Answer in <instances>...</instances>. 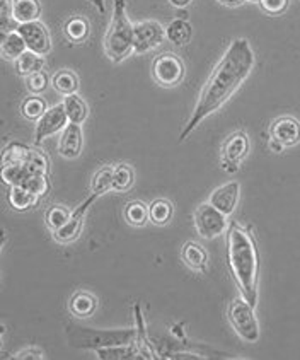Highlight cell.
<instances>
[{
  "mask_svg": "<svg viewBox=\"0 0 300 360\" xmlns=\"http://www.w3.org/2000/svg\"><path fill=\"white\" fill-rule=\"evenodd\" d=\"M254 63L256 57L251 43L246 38L234 39L203 86L193 113L188 120L186 127L183 128L178 142H185L197 130L200 123L205 122V118L214 115L229 101L235 91L249 77L254 69Z\"/></svg>",
  "mask_w": 300,
  "mask_h": 360,
  "instance_id": "obj_1",
  "label": "cell"
},
{
  "mask_svg": "<svg viewBox=\"0 0 300 360\" xmlns=\"http://www.w3.org/2000/svg\"><path fill=\"white\" fill-rule=\"evenodd\" d=\"M227 258L241 295L251 306L258 304L259 256L253 236L239 224L227 227Z\"/></svg>",
  "mask_w": 300,
  "mask_h": 360,
  "instance_id": "obj_2",
  "label": "cell"
},
{
  "mask_svg": "<svg viewBox=\"0 0 300 360\" xmlns=\"http://www.w3.org/2000/svg\"><path fill=\"white\" fill-rule=\"evenodd\" d=\"M133 43V22L126 14L125 0H113V18L104 38V51L113 63L123 62L130 57Z\"/></svg>",
  "mask_w": 300,
  "mask_h": 360,
  "instance_id": "obj_3",
  "label": "cell"
},
{
  "mask_svg": "<svg viewBox=\"0 0 300 360\" xmlns=\"http://www.w3.org/2000/svg\"><path fill=\"white\" fill-rule=\"evenodd\" d=\"M70 340L75 347L86 350H98L103 347L135 343V328L122 330H94V328H75L70 331Z\"/></svg>",
  "mask_w": 300,
  "mask_h": 360,
  "instance_id": "obj_4",
  "label": "cell"
},
{
  "mask_svg": "<svg viewBox=\"0 0 300 360\" xmlns=\"http://www.w3.org/2000/svg\"><path fill=\"white\" fill-rule=\"evenodd\" d=\"M230 326L234 328L239 338L247 343H256L259 340V323L256 319L254 307L244 297L234 299L227 309Z\"/></svg>",
  "mask_w": 300,
  "mask_h": 360,
  "instance_id": "obj_5",
  "label": "cell"
},
{
  "mask_svg": "<svg viewBox=\"0 0 300 360\" xmlns=\"http://www.w3.org/2000/svg\"><path fill=\"white\" fill-rule=\"evenodd\" d=\"M186 67L183 58L173 51L157 55L152 63V77L161 87H176L183 82Z\"/></svg>",
  "mask_w": 300,
  "mask_h": 360,
  "instance_id": "obj_6",
  "label": "cell"
},
{
  "mask_svg": "<svg viewBox=\"0 0 300 360\" xmlns=\"http://www.w3.org/2000/svg\"><path fill=\"white\" fill-rule=\"evenodd\" d=\"M193 226L200 238L210 241V239L219 238L226 233L227 227H229V221H227V215H223L222 212L207 202L195 210Z\"/></svg>",
  "mask_w": 300,
  "mask_h": 360,
  "instance_id": "obj_7",
  "label": "cell"
},
{
  "mask_svg": "<svg viewBox=\"0 0 300 360\" xmlns=\"http://www.w3.org/2000/svg\"><path fill=\"white\" fill-rule=\"evenodd\" d=\"M249 149L251 142L246 131L237 130L230 134L222 142V147H220V164H222L223 169L230 174L237 173L239 166L249 154Z\"/></svg>",
  "mask_w": 300,
  "mask_h": 360,
  "instance_id": "obj_8",
  "label": "cell"
},
{
  "mask_svg": "<svg viewBox=\"0 0 300 360\" xmlns=\"http://www.w3.org/2000/svg\"><path fill=\"white\" fill-rule=\"evenodd\" d=\"M166 39V27L155 19H145L133 24V43L131 51L137 55H145L159 48Z\"/></svg>",
  "mask_w": 300,
  "mask_h": 360,
  "instance_id": "obj_9",
  "label": "cell"
},
{
  "mask_svg": "<svg viewBox=\"0 0 300 360\" xmlns=\"http://www.w3.org/2000/svg\"><path fill=\"white\" fill-rule=\"evenodd\" d=\"M15 30L22 36L26 48L30 51H33L36 55H41V57H45L51 51L50 33H48L46 26L41 21L18 24Z\"/></svg>",
  "mask_w": 300,
  "mask_h": 360,
  "instance_id": "obj_10",
  "label": "cell"
},
{
  "mask_svg": "<svg viewBox=\"0 0 300 360\" xmlns=\"http://www.w3.org/2000/svg\"><path fill=\"white\" fill-rule=\"evenodd\" d=\"M67 123H69V120H67L65 110H63L62 103L48 108L45 113H43V117L36 122L34 146H39L45 139L62 131L63 128L67 127Z\"/></svg>",
  "mask_w": 300,
  "mask_h": 360,
  "instance_id": "obj_11",
  "label": "cell"
},
{
  "mask_svg": "<svg viewBox=\"0 0 300 360\" xmlns=\"http://www.w3.org/2000/svg\"><path fill=\"white\" fill-rule=\"evenodd\" d=\"M96 200H98V197L91 193V197L87 198L86 202L82 203V205H79L77 209L72 210L69 221H67L62 227H60V229H57L53 233L55 241L60 243V244H69V243H74L75 239L81 236L82 226H84V219H86L87 212H89L91 205H93Z\"/></svg>",
  "mask_w": 300,
  "mask_h": 360,
  "instance_id": "obj_12",
  "label": "cell"
},
{
  "mask_svg": "<svg viewBox=\"0 0 300 360\" xmlns=\"http://www.w3.org/2000/svg\"><path fill=\"white\" fill-rule=\"evenodd\" d=\"M239 197H241V185H239V181H229L211 191V195L208 197V203L222 212L223 215L230 217L235 209H237Z\"/></svg>",
  "mask_w": 300,
  "mask_h": 360,
  "instance_id": "obj_13",
  "label": "cell"
},
{
  "mask_svg": "<svg viewBox=\"0 0 300 360\" xmlns=\"http://www.w3.org/2000/svg\"><path fill=\"white\" fill-rule=\"evenodd\" d=\"M270 139L283 147H294L300 142V122L294 117H280L270 125Z\"/></svg>",
  "mask_w": 300,
  "mask_h": 360,
  "instance_id": "obj_14",
  "label": "cell"
},
{
  "mask_svg": "<svg viewBox=\"0 0 300 360\" xmlns=\"http://www.w3.org/2000/svg\"><path fill=\"white\" fill-rule=\"evenodd\" d=\"M84 147V134L82 125H75V123H67L58 139V154L63 159H77L82 154Z\"/></svg>",
  "mask_w": 300,
  "mask_h": 360,
  "instance_id": "obj_15",
  "label": "cell"
},
{
  "mask_svg": "<svg viewBox=\"0 0 300 360\" xmlns=\"http://www.w3.org/2000/svg\"><path fill=\"white\" fill-rule=\"evenodd\" d=\"M181 259L190 270L198 271V274H203L208 266L207 250L195 241H188L185 246H183Z\"/></svg>",
  "mask_w": 300,
  "mask_h": 360,
  "instance_id": "obj_16",
  "label": "cell"
},
{
  "mask_svg": "<svg viewBox=\"0 0 300 360\" xmlns=\"http://www.w3.org/2000/svg\"><path fill=\"white\" fill-rule=\"evenodd\" d=\"M70 313L79 319L91 318L98 309V297L91 294V292H75L69 301Z\"/></svg>",
  "mask_w": 300,
  "mask_h": 360,
  "instance_id": "obj_17",
  "label": "cell"
},
{
  "mask_svg": "<svg viewBox=\"0 0 300 360\" xmlns=\"http://www.w3.org/2000/svg\"><path fill=\"white\" fill-rule=\"evenodd\" d=\"M12 18L15 24L39 21L41 4L39 0H12Z\"/></svg>",
  "mask_w": 300,
  "mask_h": 360,
  "instance_id": "obj_18",
  "label": "cell"
},
{
  "mask_svg": "<svg viewBox=\"0 0 300 360\" xmlns=\"http://www.w3.org/2000/svg\"><path fill=\"white\" fill-rule=\"evenodd\" d=\"M193 38V26L186 19H173L166 26V39L176 46H186Z\"/></svg>",
  "mask_w": 300,
  "mask_h": 360,
  "instance_id": "obj_19",
  "label": "cell"
},
{
  "mask_svg": "<svg viewBox=\"0 0 300 360\" xmlns=\"http://www.w3.org/2000/svg\"><path fill=\"white\" fill-rule=\"evenodd\" d=\"M62 105H63V110H65L69 123L82 125V123L87 120V117H89V106H87V103L84 101L81 96L77 94L63 96Z\"/></svg>",
  "mask_w": 300,
  "mask_h": 360,
  "instance_id": "obj_20",
  "label": "cell"
},
{
  "mask_svg": "<svg viewBox=\"0 0 300 360\" xmlns=\"http://www.w3.org/2000/svg\"><path fill=\"white\" fill-rule=\"evenodd\" d=\"M135 311V343L138 347V357L142 359H155V352L152 349L149 338H147V328L145 321H143L142 311H140V306L133 307Z\"/></svg>",
  "mask_w": 300,
  "mask_h": 360,
  "instance_id": "obj_21",
  "label": "cell"
},
{
  "mask_svg": "<svg viewBox=\"0 0 300 360\" xmlns=\"http://www.w3.org/2000/svg\"><path fill=\"white\" fill-rule=\"evenodd\" d=\"M26 50V43H24L22 36L18 33V30L9 31L0 39V55L4 58L12 60V62H15Z\"/></svg>",
  "mask_w": 300,
  "mask_h": 360,
  "instance_id": "obj_22",
  "label": "cell"
},
{
  "mask_svg": "<svg viewBox=\"0 0 300 360\" xmlns=\"http://www.w3.org/2000/svg\"><path fill=\"white\" fill-rule=\"evenodd\" d=\"M94 352H96V357L101 359V360H125V359H137L138 357L137 343L103 347V349H98Z\"/></svg>",
  "mask_w": 300,
  "mask_h": 360,
  "instance_id": "obj_23",
  "label": "cell"
},
{
  "mask_svg": "<svg viewBox=\"0 0 300 360\" xmlns=\"http://www.w3.org/2000/svg\"><path fill=\"white\" fill-rule=\"evenodd\" d=\"M123 217L131 227H143L149 222V205L140 200H131L123 209Z\"/></svg>",
  "mask_w": 300,
  "mask_h": 360,
  "instance_id": "obj_24",
  "label": "cell"
},
{
  "mask_svg": "<svg viewBox=\"0 0 300 360\" xmlns=\"http://www.w3.org/2000/svg\"><path fill=\"white\" fill-rule=\"evenodd\" d=\"M135 183V173L128 164H116L113 166V181H111V191L116 193H126L131 190Z\"/></svg>",
  "mask_w": 300,
  "mask_h": 360,
  "instance_id": "obj_25",
  "label": "cell"
},
{
  "mask_svg": "<svg viewBox=\"0 0 300 360\" xmlns=\"http://www.w3.org/2000/svg\"><path fill=\"white\" fill-rule=\"evenodd\" d=\"M89 21H87L86 18H82V15H74V18H70L69 21L65 22V26H63V33H65L67 39L72 43L86 41L87 36H89Z\"/></svg>",
  "mask_w": 300,
  "mask_h": 360,
  "instance_id": "obj_26",
  "label": "cell"
},
{
  "mask_svg": "<svg viewBox=\"0 0 300 360\" xmlns=\"http://www.w3.org/2000/svg\"><path fill=\"white\" fill-rule=\"evenodd\" d=\"M174 215V207L169 200L157 198L149 205V221L155 226H166Z\"/></svg>",
  "mask_w": 300,
  "mask_h": 360,
  "instance_id": "obj_27",
  "label": "cell"
},
{
  "mask_svg": "<svg viewBox=\"0 0 300 360\" xmlns=\"http://www.w3.org/2000/svg\"><path fill=\"white\" fill-rule=\"evenodd\" d=\"M30 169L26 164H11V166H0V181L7 186H22L27 176H31Z\"/></svg>",
  "mask_w": 300,
  "mask_h": 360,
  "instance_id": "obj_28",
  "label": "cell"
},
{
  "mask_svg": "<svg viewBox=\"0 0 300 360\" xmlns=\"http://www.w3.org/2000/svg\"><path fill=\"white\" fill-rule=\"evenodd\" d=\"M51 86L62 96L77 94L79 91V77L72 70H58L51 77Z\"/></svg>",
  "mask_w": 300,
  "mask_h": 360,
  "instance_id": "obj_29",
  "label": "cell"
},
{
  "mask_svg": "<svg viewBox=\"0 0 300 360\" xmlns=\"http://www.w3.org/2000/svg\"><path fill=\"white\" fill-rule=\"evenodd\" d=\"M14 65H15V72H18L21 77H27V75L34 74V72H39L43 69V65H45V57L26 50L21 57L15 60Z\"/></svg>",
  "mask_w": 300,
  "mask_h": 360,
  "instance_id": "obj_30",
  "label": "cell"
},
{
  "mask_svg": "<svg viewBox=\"0 0 300 360\" xmlns=\"http://www.w3.org/2000/svg\"><path fill=\"white\" fill-rule=\"evenodd\" d=\"M38 197L27 191L22 186H11L9 188V203L14 210L18 212H26L38 203Z\"/></svg>",
  "mask_w": 300,
  "mask_h": 360,
  "instance_id": "obj_31",
  "label": "cell"
},
{
  "mask_svg": "<svg viewBox=\"0 0 300 360\" xmlns=\"http://www.w3.org/2000/svg\"><path fill=\"white\" fill-rule=\"evenodd\" d=\"M31 147L21 142H11L0 152V166H11V164H22L30 155Z\"/></svg>",
  "mask_w": 300,
  "mask_h": 360,
  "instance_id": "obj_32",
  "label": "cell"
},
{
  "mask_svg": "<svg viewBox=\"0 0 300 360\" xmlns=\"http://www.w3.org/2000/svg\"><path fill=\"white\" fill-rule=\"evenodd\" d=\"M111 181H113V166H103L98 169L91 179V193L96 197H103L111 191Z\"/></svg>",
  "mask_w": 300,
  "mask_h": 360,
  "instance_id": "obj_33",
  "label": "cell"
},
{
  "mask_svg": "<svg viewBox=\"0 0 300 360\" xmlns=\"http://www.w3.org/2000/svg\"><path fill=\"white\" fill-rule=\"evenodd\" d=\"M46 110V101L43 98H39V96H30V98L24 99L21 105L22 117L30 120V122H38Z\"/></svg>",
  "mask_w": 300,
  "mask_h": 360,
  "instance_id": "obj_34",
  "label": "cell"
},
{
  "mask_svg": "<svg viewBox=\"0 0 300 360\" xmlns=\"http://www.w3.org/2000/svg\"><path fill=\"white\" fill-rule=\"evenodd\" d=\"M27 169L33 174H48L50 173V159L43 150L39 149H31L30 155L24 161Z\"/></svg>",
  "mask_w": 300,
  "mask_h": 360,
  "instance_id": "obj_35",
  "label": "cell"
},
{
  "mask_svg": "<svg viewBox=\"0 0 300 360\" xmlns=\"http://www.w3.org/2000/svg\"><path fill=\"white\" fill-rule=\"evenodd\" d=\"M70 214H72V212L67 209L65 205L50 207V209H48L46 214H45V222H46L48 229H50L51 233H55V231L60 229L63 224L69 221Z\"/></svg>",
  "mask_w": 300,
  "mask_h": 360,
  "instance_id": "obj_36",
  "label": "cell"
},
{
  "mask_svg": "<svg viewBox=\"0 0 300 360\" xmlns=\"http://www.w3.org/2000/svg\"><path fill=\"white\" fill-rule=\"evenodd\" d=\"M22 188H26L27 191L36 195L38 198L45 197L50 191V179H48V174H31L27 176L26 181L22 183Z\"/></svg>",
  "mask_w": 300,
  "mask_h": 360,
  "instance_id": "obj_37",
  "label": "cell"
},
{
  "mask_svg": "<svg viewBox=\"0 0 300 360\" xmlns=\"http://www.w3.org/2000/svg\"><path fill=\"white\" fill-rule=\"evenodd\" d=\"M26 79V89L31 96H41L46 91L48 84H50V79H48L46 72L39 70L34 72V74L27 75Z\"/></svg>",
  "mask_w": 300,
  "mask_h": 360,
  "instance_id": "obj_38",
  "label": "cell"
},
{
  "mask_svg": "<svg viewBox=\"0 0 300 360\" xmlns=\"http://www.w3.org/2000/svg\"><path fill=\"white\" fill-rule=\"evenodd\" d=\"M259 7L270 15H280L289 9L290 0H258Z\"/></svg>",
  "mask_w": 300,
  "mask_h": 360,
  "instance_id": "obj_39",
  "label": "cell"
},
{
  "mask_svg": "<svg viewBox=\"0 0 300 360\" xmlns=\"http://www.w3.org/2000/svg\"><path fill=\"white\" fill-rule=\"evenodd\" d=\"M45 355H43V352L39 349H34V347H31V349H26V350H21L18 355H15V359L18 360H26V359H34V360H41Z\"/></svg>",
  "mask_w": 300,
  "mask_h": 360,
  "instance_id": "obj_40",
  "label": "cell"
},
{
  "mask_svg": "<svg viewBox=\"0 0 300 360\" xmlns=\"http://www.w3.org/2000/svg\"><path fill=\"white\" fill-rule=\"evenodd\" d=\"M219 2L226 7H239L244 2H258V0H219Z\"/></svg>",
  "mask_w": 300,
  "mask_h": 360,
  "instance_id": "obj_41",
  "label": "cell"
},
{
  "mask_svg": "<svg viewBox=\"0 0 300 360\" xmlns=\"http://www.w3.org/2000/svg\"><path fill=\"white\" fill-rule=\"evenodd\" d=\"M167 2H169L173 7H176V9H185V7L190 6L193 0H167Z\"/></svg>",
  "mask_w": 300,
  "mask_h": 360,
  "instance_id": "obj_42",
  "label": "cell"
},
{
  "mask_svg": "<svg viewBox=\"0 0 300 360\" xmlns=\"http://www.w3.org/2000/svg\"><path fill=\"white\" fill-rule=\"evenodd\" d=\"M270 149L273 150V152H277V154H280V152L285 150V147H283L282 143H280V142H277V140L270 139Z\"/></svg>",
  "mask_w": 300,
  "mask_h": 360,
  "instance_id": "obj_43",
  "label": "cell"
},
{
  "mask_svg": "<svg viewBox=\"0 0 300 360\" xmlns=\"http://www.w3.org/2000/svg\"><path fill=\"white\" fill-rule=\"evenodd\" d=\"M6 241H7L6 231L0 229V253H2V248H4V244H6Z\"/></svg>",
  "mask_w": 300,
  "mask_h": 360,
  "instance_id": "obj_44",
  "label": "cell"
},
{
  "mask_svg": "<svg viewBox=\"0 0 300 360\" xmlns=\"http://www.w3.org/2000/svg\"><path fill=\"white\" fill-rule=\"evenodd\" d=\"M4 331H6V328H4V325H0V335H2Z\"/></svg>",
  "mask_w": 300,
  "mask_h": 360,
  "instance_id": "obj_45",
  "label": "cell"
},
{
  "mask_svg": "<svg viewBox=\"0 0 300 360\" xmlns=\"http://www.w3.org/2000/svg\"><path fill=\"white\" fill-rule=\"evenodd\" d=\"M0 345H2V342H0Z\"/></svg>",
  "mask_w": 300,
  "mask_h": 360,
  "instance_id": "obj_46",
  "label": "cell"
},
{
  "mask_svg": "<svg viewBox=\"0 0 300 360\" xmlns=\"http://www.w3.org/2000/svg\"><path fill=\"white\" fill-rule=\"evenodd\" d=\"M0 39H2V36H0Z\"/></svg>",
  "mask_w": 300,
  "mask_h": 360,
  "instance_id": "obj_47",
  "label": "cell"
}]
</instances>
